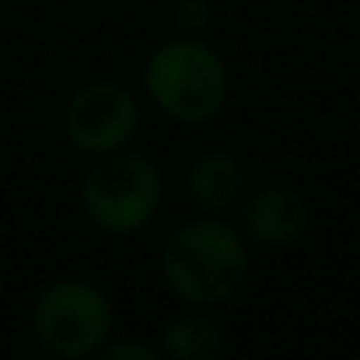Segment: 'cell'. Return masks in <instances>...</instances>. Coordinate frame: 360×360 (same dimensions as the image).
I'll return each instance as SVG.
<instances>
[{"instance_id": "8992f818", "label": "cell", "mask_w": 360, "mask_h": 360, "mask_svg": "<svg viewBox=\"0 0 360 360\" xmlns=\"http://www.w3.org/2000/svg\"><path fill=\"white\" fill-rule=\"evenodd\" d=\"M238 231L255 248H287L301 238L311 224L308 200L290 186H255L241 196Z\"/></svg>"}, {"instance_id": "30bf717a", "label": "cell", "mask_w": 360, "mask_h": 360, "mask_svg": "<svg viewBox=\"0 0 360 360\" xmlns=\"http://www.w3.org/2000/svg\"><path fill=\"white\" fill-rule=\"evenodd\" d=\"M88 360H165V354L150 343H136V340H126V343H105L102 350H95Z\"/></svg>"}, {"instance_id": "277c9868", "label": "cell", "mask_w": 360, "mask_h": 360, "mask_svg": "<svg viewBox=\"0 0 360 360\" xmlns=\"http://www.w3.org/2000/svg\"><path fill=\"white\" fill-rule=\"evenodd\" d=\"M112 297L91 280H56L32 308V333L56 360H88L112 340Z\"/></svg>"}, {"instance_id": "6da1fadb", "label": "cell", "mask_w": 360, "mask_h": 360, "mask_svg": "<svg viewBox=\"0 0 360 360\" xmlns=\"http://www.w3.org/2000/svg\"><path fill=\"white\" fill-rule=\"evenodd\" d=\"M161 273L179 301L193 308L224 304L248 280V241L238 224L200 214L168 235Z\"/></svg>"}, {"instance_id": "ba28073f", "label": "cell", "mask_w": 360, "mask_h": 360, "mask_svg": "<svg viewBox=\"0 0 360 360\" xmlns=\"http://www.w3.org/2000/svg\"><path fill=\"white\" fill-rule=\"evenodd\" d=\"M165 360H221L224 354V329L200 311L179 315L165 326L161 347Z\"/></svg>"}, {"instance_id": "52a82bcc", "label": "cell", "mask_w": 360, "mask_h": 360, "mask_svg": "<svg viewBox=\"0 0 360 360\" xmlns=\"http://www.w3.org/2000/svg\"><path fill=\"white\" fill-rule=\"evenodd\" d=\"M245 196V168L231 150H203L186 172V200L196 214L224 217Z\"/></svg>"}, {"instance_id": "5b68a950", "label": "cell", "mask_w": 360, "mask_h": 360, "mask_svg": "<svg viewBox=\"0 0 360 360\" xmlns=\"http://www.w3.org/2000/svg\"><path fill=\"white\" fill-rule=\"evenodd\" d=\"M140 129V102L116 81L77 88L63 109V133L77 154L105 158L122 150Z\"/></svg>"}, {"instance_id": "7a4b0ae2", "label": "cell", "mask_w": 360, "mask_h": 360, "mask_svg": "<svg viewBox=\"0 0 360 360\" xmlns=\"http://www.w3.org/2000/svg\"><path fill=\"white\" fill-rule=\"evenodd\" d=\"M228 67L203 35H175L143 63L147 102L182 126H203L228 105Z\"/></svg>"}, {"instance_id": "3957f363", "label": "cell", "mask_w": 360, "mask_h": 360, "mask_svg": "<svg viewBox=\"0 0 360 360\" xmlns=\"http://www.w3.org/2000/svg\"><path fill=\"white\" fill-rule=\"evenodd\" d=\"M165 186L158 165L140 150H116L105 158H95L91 172L81 182V207L88 221L105 235H136L143 231L158 207H161Z\"/></svg>"}, {"instance_id": "9c48e42d", "label": "cell", "mask_w": 360, "mask_h": 360, "mask_svg": "<svg viewBox=\"0 0 360 360\" xmlns=\"http://www.w3.org/2000/svg\"><path fill=\"white\" fill-rule=\"evenodd\" d=\"M210 18H214L210 0H172V11H168L175 35H203L210 28Z\"/></svg>"}]
</instances>
